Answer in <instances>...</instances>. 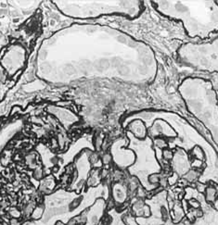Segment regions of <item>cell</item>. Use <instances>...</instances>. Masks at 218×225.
<instances>
[{
    "mask_svg": "<svg viewBox=\"0 0 218 225\" xmlns=\"http://www.w3.org/2000/svg\"><path fill=\"white\" fill-rule=\"evenodd\" d=\"M159 14L183 24L190 38L206 40L218 33V1H172L149 2Z\"/></svg>",
    "mask_w": 218,
    "mask_h": 225,
    "instance_id": "6da1fadb",
    "label": "cell"
},
{
    "mask_svg": "<svg viewBox=\"0 0 218 225\" xmlns=\"http://www.w3.org/2000/svg\"><path fill=\"white\" fill-rule=\"evenodd\" d=\"M127 138L129 140L128 147L133 149L136 158L135 164L130 167L129 172L135 176L148 191H152L158 187L149 183V177L153 174H161L162 167L157 159L155 149L153 147L152 139L148 135L145 139L138 140L132 133L126 132Z\"/></svg>",
    "mask_w": 218,
    "mask_h": 225,
    "instance_id": "3957f363",
    "label": "cell"
},
{
    "mask_svg": "<svg viewBox=\"0 0 218 225\" xmlns=\"http://www.w3.org/2000/svg\"><path fill=\"white\" fill-rule=\"evenodd\" d=\"M60 12L74 19L120 15L136 19L143 13L144 1H54Z\"/></svg>",
    "mask_w": 218,
    "mask_h": 225,
    "instance_id": "7a4b0ae2",
    "label": "cell"
},
{
    "mask_svg": "<svg viewBox=\"0 0 218 225\" xmlns=\"http://www.w3.org/2000/svg\"><path fill=\"white\" fill-rule=\"evenodd\" d=\"M111 193L113 201L118 205H123L128 197V187L123 183H115L111 186Z\"/></svg>",
    "mask_w": 218,
    "mask_h": 225,
    "instance_id": "ba28073f",
    "label": "cell"
},
{
    "mask_svg": "<svg viewBox=\"0 0 218 225\" xmlns=\"http://www.w3.org/2000/svg\"><path fill=\"white\" fill-rule=\"evenodd\" d=\"M123 220V223L125 225H139L134 215H130V214L125 215Z\"/></svg>",
    "mask_w": 218,
    "mask_h": 225,
    "instance_id": "30bf717a",
    "label": "cell"
},
{
    "mask_svg": "<svg viewBox=\"0 0 218 225\" xmlns=\"http://www.w3.org/2000/svg\"><path fill=\"white\" fill-rule=\"evenodd\" d=\"M21 221L17 218H12L9 221V225H21Z\"/></svg>",
    "mask_w": 218,
    "mask_h": 225,
    "instance_id": "8fae6325",
    "label": "cell"
},
{
    "mask_svg": "<svg viewBox=\"0 0 218 225\" xmlns=\"http://www.w3.org/2000/svg\"><path fill=\"white\" fill-rule=\"evenodd\" d=\"M48 111L52 113L66 128H70L72 125L79 121V117L66 108L51 106L48 107Z\"/></svg>",
    "mask_w": 218,
    "mask_h": 225,
    "instance_id": "52a82bcc",
    "label": "cell"
},
{
    "mask_svg": "<svg viewBox=\"0 0 218 225\" xmlns=\"http://www.w3.org/2000/svg\"><path fill=\"white\" fill-rule=\"evenodd\" d=\"M43 214H44V207H37L32 211L31 217L34 220H39L42 218Z\"/></svg>",
    "mask_w": 218,
    "mask_h": 225,
    "instance_id": "9c48e42d",
    "label": "cell"
},
{
    "mask_svg": "<svg viewBox=\"0 0 218 225\" xmlns=\"http://www.w3.org/2000/svg\"><path fill=\"white\" fill-rule=\"evenodd\" d=\"M176 59L196 70L218 73V37L210 42L181 45L176 50Z\"/></svg>",
    "mask_w": 218,
    "mask_h": 225,
    "instance_id": "277c9868",
    "label": "cell"
},
{
    "mask_svg": "<svg viewBox=\"0 0 218 225\" xmlns=\"http://www.w3.org/2000/svg\"><path fill=\"white\" fill-rule=\"evenodd\" d=\"M25 61H26V50L21 45L14 44L7 48L0 59V63L9 76H12L24 67Z\"/></svg>",
    "mask_w": 218,
    "mask_h": 225,
    "instance_id": "8992f818",
    "label": "cell"
},
{
    "mask_svg": "<svg viewBox=\"0 0 218 225\" xmlns=\"http://www.w3.org/2000/svg\"><path fill=\"white\" fill-rule=\"evenodd\" d=\"M129 140L120 137L115 140L111 146V157L113 163L118 168L124 170L132 167L136 162V153L133 149L128 147Z\"/></svg>",
    "mask_w": 218,
    "mask_h": 225,
    "instance_id": "5b68a950",
    "label": "cell"
}]
</instances>
